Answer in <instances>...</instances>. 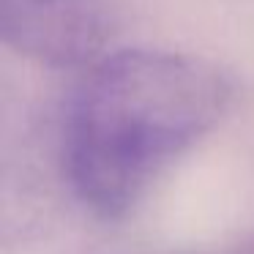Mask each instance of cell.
Returning a JSON list of instances; mask_svg holds the SVG:
<instances>
[{
    "label": "cell",
    "instance_id": "1",
    "mask_svg": "<svg viewBox=\"0 0 254 254\" xmlns=\"http://www.w3.org/2000/svg\"><path fill=\"white\" fill-rule=\"evenodd\" d=\"M227 77L197 55L121 50L90 63L63 126V161L77 197L121 216L227 112Z\"/></svg>",
    "mask_w": 254,
    "mask_h": 254
},
{
    "label": "cell",
    "instance_id": "2",
    "mask_svg": "<svg viewBox=\"0 0 254 254\" xmlns=\"http://www.w3.org/2000/svg\"><path fill=\"white\" fill-rule=\"evenodd\" d=\"M0 33L8 47L52 66L93 63L101 47L99 0H0Z\"/></svg>",
    "mask_w": 254,
    "mask_h": 254
}]
</instances>
